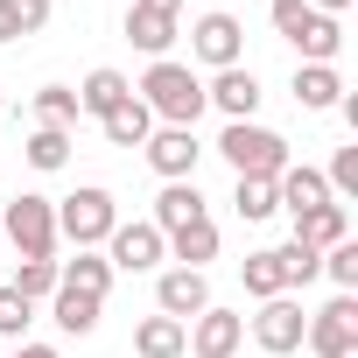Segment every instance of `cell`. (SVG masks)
Segmentation results:
<instances>
[{
	"label": "cell",
	"mask_w": 358,
	"mask_h": 358,
	"mask_svg": "<svg viewBox=\"0 0 358 358\" xmlns=\"http://www.w3.org/2000/svg\"><path fill=\"white\" fill-rule=\"evenodd\" d=\"M323 274L337 281V295H358V239H337L323 253Z\"/></svg>",
	"instance_id": "cell-31"
},
{
	"label": "cell",
	"mask_w": 358,
	"mask_h": 358,
	"mask_svg": "<svg viewBox=\"0 0 358 358\" xmlns=\"http://www.w3.org/2000/svg\"><path fill=\"white\" fill-rule=\"evenodd\" d=\"M0 113H8V99H0Z\"/></svg>",
	"instance_id": "cell-38"
},
{
	"label": "cell",
	"mask_w": 358,
	"mask_h": 358,
	"mask_svg": "<svg viewBox=\"0 0 358 358\" xmlns=\"http://www.w3.org/2000/svg\"><path fill=\"white\" fill-rule=\"evenodd\" d=\"M99 309H106L99 295H78V288H64V281H57V295H50V323H57L64 337H92V330H99Z\"/></svg>",
	"instance_id": "cell-19"
},
{
	"label": "cell",
	"mask_w": 358,
	"mask_h": 358,
	"mask_svg": "<svg viewBox=\"0 0 358 358\" xmlns=\"http://www.w3.org/2000/svg\"><path fill=\"white\" fill-rule=\"evenodd\" d=\"M29 323H36V302L29 295H15V288H0V337H29Z\"/></svg>",
	"instance_id": "cell-33"
},
{
	"label": "cell",
	"mask_w": 358,
	"mask_h": 358,
	"mask_svg": "<svg viewBox=\"0 0 358 358\" xmlns=\"http://www.w3.org/2000/svg\"><path fill=\"white\" fill-rule=\"evenodd\" d=\"M134 99L155 113V127H197L204 120V78L190 64H176V57H155L148 78L134 85Z\"/></svg>",
	"instance_id": "cell-1"
},
{
	"label": "cell",
	"mask_w": 358,
	"mask_h": 358,
	"mask_svg": "<svg viewBox=\"0 0 358 358\" xmlns=\"http://www.w3.org/2000/svg\"><path fill=\"white\" fill-rule=\"evenodd\" d=\"M295 239L316 246V253H330L337 239H351V211H344V204H316V211L295 218Z\"/></svg>",
	"instance_id": "cell-21"
},
{
	"label": "cell",
	"mask_w": 358,
	"mask_h": 358,
	"mask_svg": "<svg viewBox=\"0 0 358 358\" xmlns=\"http://www.w3.org/2000/svg\"><path fill=\"white\" fill-rule=\"evenodd\" d=\"M288 92H295V106H302V113H337L344 78H337V64H295Z\"/></svg>",
	"instance_id": "cell-15"
},
{
	"label": "cell",
	"mask_w": 358,
	"mask_h": 358,
	"mask_svg": "<svg viewBox=\"0 0 358 358\" xmlns=\"http://www.w3.org/2000/svg\"><path fill=\"white\" fill-rule=\"evenodd\" d=\"M197 218H211L204 211V190L197 183H162V197H155V232H176V225H197Z\"/></svg>",
	"instance_id": "cell-16"
},
{
	"label": "cell",
	"mask_w": 358,
	"mask_h": 358,
	"mask_svg": "<svg viewBox=\"0 0 358 358\" xmlns=\"http://www.w3.org/2000/svg\"><path fill=\"white\" fill-rule=\"evenodd\" d=\"M99 134H106L113 148H141V141L155 134V113H148L141 99H120V106H113V113L99 120Z\"/></svg>",
	"instance_id": "cell-22"
},
{
	"label": "cell",
	"mask_w": 358,
	"mask_h": 358,
	"mask_svg": "<svg viewBox=\"0 0 358 358\" xmlns=\"http://www.w3.org/2000/svg\"><path fill=\"white\" fill-rule=\"evenodd\" d=\"M239 274H246V295H253V302H274V295H288V274H281V253H274V246L246 253V260H239Z\"/></svg>",
	"instance_id": "cell-25"
},
{
	"label": "cell",
	"mask_w": 358,
	"mask_h": 358,
	"mask_svg": "<svg viewBox=\"0 0 358 358\" xmlns=\"http://www.w3.org/2000/svg\"><path fill=\"white\" fill-rule=\"evenodd\" d=\"M141 155H148V169L162 176V183H197L204 141H197V127H155V134L141 141Z\"/></svg>",
	"instance_id": "cell-7"
},
{
	"label": "cell",
	"mask_w": 358,
	"mask_h": 358,
	"mask_svg": "<svg viewBox=\"0 0 358 358\" xmlns=\"http://www.w3.org/2000/svg\"><path fill=\"white\" fill-rule=\"evenodd\" d=\"M267 22H274V36H281V43H295V50H302V64H337V50H344V29H337L330 15H316L309 0H274Z\"/></svg>",
	"instance_id": "cell-4"
},
{
	"label": "cell",
	"mask_w": 358,
	"mask_h": 358,
	"mask_svg": "<svg viewBox=\"0 0 358 358\" xmlns=\"http://www.w3.org/2000/svg\"><path fill=\"white\" fill-rule=\"evenodd\" d=\"M218 155L232 162V176H267V183H274L288 162H295V155H288V141H281L274 127H260V120H225Z\"/></svg>",
	"instance_id": "cell-3"
},
{
	"label": "cell",
	"mask_w": 358,
	"mask_h": 358,
	"mask_svg": "<svg viewBox=\"0 0 358 358\" xmlns=\"http://www.w3.org/2000/svg\"><path fill=\"white\" fill-rule=\"evenodd\" d=\"M309 8H316V15H330V22H337V15H344V8H351V0H309Z\"/></svg>",
	"instance_id": "cell-37"
},
{
	"label": "cell",
	"mask_w": 358,
	"mask_h": 358,
	"mask_svg": "<svg viewBox=\"0 0 358 358\" xmlns=\"http://www.w3.org/2000/svg\"><path fill=\"white\" fill-rule=\"evenodd\" d=\"M302 351H316V358H358V295H330L309 316Z\"/></svg>",
	"instance_id": "cell-6"
},
{
	"label": "cell",
	"mask_w": 358,
	"mask_h": 358,
	"mask_svg": "<svg viewBox=\"0 0 358 358\" xmlns=\"http://www.w3.org/2000/svg\"><path fill=\"white\" fill-rule=\"evenodd\" d=\"M57 281L64 288H78V295H113V267H106V253H78V260H57Z\"/></svg>",
	"instance_id": "cell-24"
},
{
	"label": "cell",
	"mask_w": 358,
	"mask_h": 358,
	"mask_svg": "<svg viewBox=\"0 0 358 358\" xmlns=\"http://www.w3.org/2000/svg\"><path fill=\"white\" fill-rule=\"evenodd\" d=\"M281 253V274H288V288H309L316 274H323V253L316 246H302V239H288V246H274Z\"/></svg>",
	"instance_id": "cell-30"
},
{
	"label": "cell",
	"mask_w": 358,
	"mask_h": 358,
	"mask_svg": "<svg viewBox=\"0 0 358 358\" xmlns=\"http://www.w3.org/2000/svg\"><path fill=\"white\" fill-rule=\"evenodd\" d=\"M127 43H134V50H148V57H169V43H176V15L127 8Z\"/></svg>",
	"instance_id": "cell-23"
},
{
	"label": "cell",
	"mask_w": 358,
	"mask_h": 358,
	"mask_svg": "<svg viewBox=\"0 0 358 358\" xmlns=\"http://www.w3.org/2000/svg\"><path fill=\"white\" fill-rule=\"evenodd\" d=\"M50 29V0H0V43H22Z\"/></svg>",
	"instance_id": "cell-26"
},
{
	"label": "cell",
	"mask_w": 358,
	"mask_h": 358,
	"mask_svg": "<svg viewBox=\"0 0 358 358\" xmlns=\"http://www.w3.org/2000/svg\"><path fill=\"white\" fill-rule=\"evenodd\" d=\"M183 344H190V323H176V316H141V330H134V351L141 358H183Z\"/></svg>",
	"instance_id": "cell-20"
},
{
	"label": "cell",
	"mask_w": 358,
	"mask_h": 358,
	"mask_svg": "<svg viewBox=\"0 0 358 358\" xmlns=\"http://www.w3.org/2000/svg\"><path fill=\"white\" fill-rule=\"evenodd\" d=\"M0 239H8L22 260H57V197L15 190L8 211H0Z\"/></svg>",
	"instance_id": "cell-2"
},
{
	"label": "cell",
	"mask_w": 358,
	"mask_h": 358,
	"mask_svg": "<svg viewBox=\"0 0 358 358\" xmlns=\"http://www.w3.org/2000/svg\"><path fill=\"white\" fill-rule=\"evenodd\" d=\"M113 225H120V204H113V190H99V183H85V190H71V197H57V239H71L78 253H92V246H106V239H113Z\"/></svg>",
	"instance_id": "cell-5"
},
{
	"label": "cell",
	"mask_w": 358,
	"mask_h": 358,
	"mask_svg": "<svg viewBox=\"0 0 358 358\" xmlns=\"http://www.w3.org/2000/svg\"><path fill=\"white\" fill-rule=\"evenodd\" d=\"M162 246H169L176 267H197V274H204V260H218V225H211V218L176 225V232H162Z\"/></svg>",
	"instance_id": "cell-17"
},
{
	"label": "cell",
	"mask_w": 358,
	"mask_h": 358,
	"mask_svg": "<svg viewBox=\"0 0 358 358\" xmlns=\"http://www.w3.org/2000/svg\"><path fill=\"white\" fill-rule=\"evenodd\" d=\"M8 288L29 295V302H50V295H57V260H22V274H15Z\"/></svg>",
	"instance_id": "cell-32"
},
{
	"label": "cell",
	"mask_w": 358,
	"mask_h": 358,
	"mask_svg": "<svg viewBox=\"0 0 358 358\" xmlns=\"http://www.w3.org/2000/svg\"><path fill=\"white\" fill-rule=\"evenodd\" d=\"M78 92V113H92V120H106L120 99H134V85H127V71H113V64H99L85 85H71Z\"/></svg>",
	"instance_id": "cell-18"
},
{
	"label": "cell",
	"mask_w": 358,
	"mask_h": 358,
	"mask_svg": "<svg viewBox=\"0 0 358 358\" xmlns=\"http://www.w3.org/2000/svg\"><path fill=\"white\" fill-rule=\"evenodd\" d=\"M204 106H218L225 120H253V113H260V78H253V64L211 71V85H204Z\"/></svg>",
	"instance_id": "cell-13"
},
{
	"label": "cell",
	"mask_w": 358,
	"mask_h": 358,
	"mask_svg": "<svg viewBox=\"0 0 358 358\" xmlns=\"http://www.w3.org/2000/svg\"><path fill=\"white\" fill-rule=\"evenodd\" d=\"M323 183H330V197H358V148H337V155H330Z\"/></svg>",
	"instance_id": "cell-34"
},
{
	"label": "cell",
	"mask_w": 358,
	"mask_h": 358,
	"mask_svg": "<svg viewBox=\"0 0 358 358\" xmlns=\"http://www.w3.org/2000/svg\"><path fill=\"white\" fill-rule=\"evenodd\" d=\"M162 260H169V246H162V232H155L148 218H134V225L120 218V225H113V239H106V267H113V274H155Z\"/></svg>",
	"instance_id": "cell-9"
},
{
	"label": "cell",
	"mask_w": 358,
	"mask_h": 358,
	"mask_svg": "<svg viewBox=\"0 0 358 358\" xmlns=\"http://www.w3.org/2000/svg\"><path fill=\"white\" fill-rule=\"evenodd\" d=\"M155 309L176 316V323H190V316L211 309V281H204L197 267H162V274H155Z\"/></svg>",
	"instance_id": "cell-11"
},
{
	"label": "cell",
	"mask_w": 358,
	"mask_h": 358,
	"mask_svg": "<svg viewBox=\"0 0 358 358\" xmlns=\"http://www.w3.org/2000/svg\"><path fill=\"white\" fill-rule=\"evenodd\" d=\"M134 8H155V15H183V0H134Z\"/></svg>",
	"instance_id": "cell-36"
},
{
	"label": "cell",
	"mask_w": 358,
	"mask_h": 358,
	"mask_svg": "<svg viewBox=\"0 0 358 358\" xmlns=\"http://www.w3.org/2000/svg\"><path fill=\"white\" fill-rule=\"evenodd\" d=\"M190 57H197V64H211V71L246 64V29H239V15H225V8L197 15V22H190Z\"/></svg>",
	"instance_id": "cell-8"
},
{
	"label": "cell",
	"mask_w": 358,
	"mask_h": 358,
	"mask_svg": "<svg viewBox=\"0 0 358 358\" xmlns=\"http://www.w3.org/2000/svg\"><path fill=\"white\" fill-rule=\"evenodd\" d=\"M36 127H64V134H71V127H78V92H71V85H43V92H36Z\"/></svg>",
	"instance_id": "cell-29"
},
{
	"label": "cell",
	"mask_w": 358,
	"mask_h": 358,
	"mask_svg": "<svg viewBox=\"0 0 358 358\" xmlns=\"http://www.w3.org/2000/svg\"><path fill=\"white\" fill-rule=\"evenodd\" d=\"M302 330H309V309H302L295 295H274V302H260V316H253V344H260L267 358L302 351Z\"/></svg>",
	"instance_id": "cell-10"
},
{
	"label": "cell",
	"mask_w": 358,
	"mask_h": 358,
	"mask_svg": "<svg viewBox=\"0 0 358 358\" xmlns=\"http://www.w3.org/2000/svg\"><path fill=\"white\" fill-rule=\"evenodd\" d=\"M22 162L43 169V176H57V169L71 162V134H64V127H36V134L22 141Z\"/></svg>",
	"instance_id": "cell-27"
},
{
	"label": "cell",
	"mask_w": 358,
	"mask_h": 358,
	"mask_svg": "<svg viewBox=\"0 0 358 358\" xmlns=\"http://www.w3.org/2000/svg\"><path fill=\"white\" fill-rule=\"evenodd\" d=\"M274 197H281V211H316V204H337L330 197V183H323V169H309V162H288L281 176H274Z\"/></svg>",
	"instance_id": "cell-14"
},
{
	"label": "cell",
	"mask_w": 358,
	"mask_h": 358,
	"mask_svg": "<svg viewBox=\"0 0 358 358\" xmlns=\"http://www.w3.org/2000/svg\"><path fill=\"white\" fill-rule=\"evenodd\" d=\"M232 211H239L246 225H267V218L281 211V197H274V183H267V176H239V190H232Z\"/></svg>",
	"instance_id": "cell-28"
},
{
	"label": "cell",
	"mask_w": 358,
	"mask_h": 358,
	"mask_svg": "<svg viewBox=\"0 0 358 358\" xmlns=\"http://www.w3.org/2000/svg\"><path fill=\"white\" fill-rule=\"evenodd\" d=\"M8 358H64V351H57V344H29V337H22V344H15Z\"/></svg>",
	"instance_id": "cell-35"
},
{
	"label": "cell",
	"mask_w": 358,
	"mask_h": 358,
	"mask_svg": "<svg viewBox=\"0 0 358 358\" xmlns=\"http://www.w3.org/2000/svg\"><path fill=\"white\" fill-rule=\"evenodd\" d=\"M246 344V316H232V309H204V316H190V344H183V358H232Z\"/></svg>",
	"instance_id": "cell-12"
}]
</instances>
